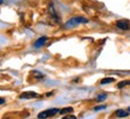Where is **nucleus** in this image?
Here are the masks:
<instances>
[{
    "instance_id": "nucleus-10",
    "label": "nucleus",
    "mask_w": 130,
    "mask_h": 119,
    "mask_svg": "<svg viewBox=\"0 0 130 119\" xmlns=\"http://www.w3.org/2000/svg\"><path fill=\"white\" fill-rule=\"evenodd\" d=\"M106 96H107L106 94H100L97 96V100H98V101H103L104 99H106Z\"/></svg>"
},
{
    "instance_id": "nucleus-5",
    "label": "nucleus",
    "mask_w": 130,
    "mask_h": 119,
    "mask_svg": "<svg viewBox=\"0 0 130 119\" xmlns=\"http://www.w3.org/2000/svg\"><path fill=\"white\" fill-rule=\"evenodd\" d=\"M48 41V37H45V36H43V37H41V38H38V39L35 42V44H34V47L36 48V49H38V48H42L45 44V42Z\"/></svg>"
},
{
    "instance_id": "nucleus-9",
    "label": "nucleus",
    "mask_w": 130,
    "mask_h": 119,
    "mask_svg": "<svg viewBox=\"0 0 130 119\" xmlns=\"http://www.w3.org/2000/svg\"><path fill=\"white\" fill-rule=\"evenodd\" d=\"M129 85H130V80H126V81H122L121 83H118V86H117V87L123 88L124 86H129Z\"/></svg>"
},
{
    "instance_id": "nucleus-3",
    "label": "nucleus",
    "mask_w": 130,
    "mask_h": 119,
    "mask_svg": "<svg viewBox=\"0 0 130 119\" xmlns=\"http://www.w3.org/2000/svg\"><path fill=\"white\" fill-rule=\"evenodd\" d=\"M116 26L121 30H130V22L126 19H121L116 23Z\"/></svg>"
},
{
    "instance_id": "nucleus-2",
    "label": "nucleus",
    "mask_w": 130,
    "mask_h": 119,
    "mask_svg": "<svg viewBox=\"0 0 130 119\" xmlns=\"http://www.w3.org/2000/svg\"><path fill=\"white\" fill-rule=\"evenodd\" d=\"M56 113H60V110H57V108H50V110H45V111L38 113L37 117H38V119H45V118L55 115Z\"/></svg>"
},
{
    "instance_id": "nucleus-4",
    "label": "nucleus",
    "mask_w": 130,
    "mask_h": 119,
    "mask_svg": "<svg viewBox=\"0 0 130 119\" xmlns=\"http://www.w3.org/2000/svg\"><path fill=\"white\" fill-rule=\"evenodd\" d=\"M37 93H35V92H25V93H23V94L19 95L20 99H34V98H37Z\"/></svg>"
},
{
    "instance_id": "nucleus-1",
    "label": "nucleus",
    "mask_w": 130,
    "mask_h": 119,
    "mask_svg": "<svg viewBox=\"0 0 130 119\" xmlns=\"http://www.w3.org/2000/svg\"><path fill=\"white\" fill-rule=\"evenodd\" d=\"M88 20L84 17H73L72 19H69L67 23L64 24V28L66 29H71V28H74V26H78L79 24H86Z\"/></svg>"
},
{
    "instance_id": "nucleus-7",
    "label": "nucleus",
    "mask_w": 130,
    "mask_h": 119,
    "mask_svg": "<svg viewBox=\"0 0 130 119\" xmlns=\"http://www.w3.org/2000/svg\"><path fill=\"white\" fill-rule=\"evenodd\" d=\"M113 81H115L113 77H105V79H103L100 81V85H106V83H111V82H113Z\"/></svg>"
},
{
    "instance_id": "nucleus-8",
    "label": "nucleus",
    "mask_w": 130,
    "mask_h": 119,
    "mask_svg": "<svg viewBox=\"0 0 130 119\" xmlns=\"http://www.w3.org/2000/svg\"><path fill=\"white\" fill-rule=\"evenodd\" d=\"M71 112H73V108H72V107H66V108L60 110V113H62V114H67V113H71Z\"/></svg>"
},
{
    "instance_id": "nucleus-14",
    "label": "nucleus",
    "mask_w": 130,
    "mask_h": 119,
    "mask_svg": "<svg viewBox=\"0 0 130 119\" xmlns=\"http://www.w3.org/2000/svg\"><path fill=\"white\" fill-rule=\"evenodd\" d=\"M4 3V0H0V4H3Z\"/></svg>"
},
{
    "instance_id": "nucleus-12",
    "label": "nucleus",
    "mask_w": 130,
    "mask_h": 119,
    "mask_svg": "<svg viewBox=\"0 0 130 119\" xmlns=\"http://www.w3.org/2000/svg\"><path fill=\"white\" fill-rule=\"evenodd\" d=\"M62 119H76V118H75V115H73V114H68V115H66V117H63Z\"/></svg>"
},
{
    "instance_id": "nucleus-13",
    "label": "nucleus",
    "mask_w": 130,
    "mask_h": 119,
    "mask_svg": "<svg viewBox=\"0 0 130 119\" xmlns=\"http://www.w3.org/2000/svg\"><path fill=\"white\" fill-rule=\"evenodd\" d=\"M4 103H5V99L4 98H0V105H3Z\"/></svg>"
},
{
    "instance_id": "nucleus-6",
    "label": "nucleus",
    "mask_w": 130,
    "mask_h": 119,
    "mask_svg": "<svg viewBox=\"0 0 130 119\" xmlns=\"http://www.w3.org/2000/svg\"><path fill=\"white\" fill-rule=\"evenodd\" d=\"M116 115H117L118 118H124V117H128V115H129V112L124 111V110H117V111H116Z\"/></svg>"
},
{
    "instance_id": "nucleus-11",
    "label": "nucleus",
    "mask_w": 130,
    "mask_h": 119,
    "mask_svg": "<svg viewBox=\"0 0 130 119\" xmlns=\"http://www.w3.org/2000/svg\"><path fill=\"white\" fill-rule=\"evenodd\" d=\"M104 108H106L105 105H103V106H97V107H94V111H100V110H104Z\"/></svg>"
}]
</instances>
